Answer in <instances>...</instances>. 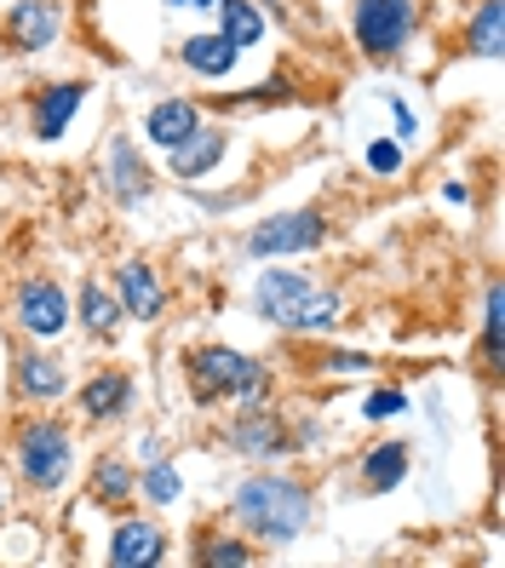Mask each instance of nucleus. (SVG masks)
Here are the masks:
<instances>
[{
  "label": "nucleus",
  "mask_w": 505,
  "mask_h": 568,
  "mask_svg": "<svg viewBox=\"0 0 505 568\" xmlns=\"http://www.w3.org/2000/svg\"><path fill=\"white\" fill-rule=\"evenodd\" d=\"M367 166H374V173H396V166H402V144L396 139H374V144H367Z\"/></svg>",
  "instance_id": "cd10ccee"
},
{
  "label": "nucleus",
  "mask_w": 505,
  "mask_h": 568,
  "mask_svg": "<svg viewBox=\"0 0 505 568\" xmlns=\"http://www.w3.org/2000/svg\"><path fill=\"white\" fill-rule=\"evenodd\" d=\"M224 443L235 448V454H248V459H282L287 448H293V437H287V425H282V414H271V408H248V414H235L230 425H224Z\"/></svg>",
  "instance_id": "1a4fd4ad"
},
{
  "label": "nucleus",
  "mask_w": 505,
  "mask_h": 568,
  "mask_svg": "<svg viewBox=\"0 0 505 568\" xmlns=\"http://www.w3.org/2000/svg\"><path fill=\"white\" fill-rule=\"evenodd\" d=\"M150 166H144V155H139V144L132 139H110V195L121 207H144L150 202Z\"/></svg>",
  "instance_id": "f8f14e48"
},
{
  "label": "nucleus",
  "mask_w": 505,
  "mask_h": 568,
  "mask_svg": "<svg viewBox=\"0 0 505 568\" xmlns=\"http://www.w3.org/2000/svg\"><path fill=\"white\" fill-rule=\"evenodd\" d=\"M81 322H87V333H110L121 327V298L110 293V287H98V282H87L81 287Z\"/></svg>",
  "instance_id": "4be33fe9"
},
{
  "label": "nucleus",
  "mask_w": 505,
  "mask_h": 568,
  "mask_svg": "<svg viewBox=\"0 0 505 568\" xmlns=\"http://www.w3.org/2000/svg\"><path fill=\"white\" fill-rule=\"evenodd\" d=\"M139 488H144V499L150 506H173V499L184 494V483H179V465L173 459H144V477H139Z\"/></svg>",
  "instance_id": "5701e85b"
},
{
  "label": "nucleus",
  "mask_w": 505,
  "mask_h": 568,
  "mask_svg": "<svg viewBox=\"0 0 505 568\" xmlns=\"http://www.w3.org/2000/svg\"><path fill=\"white\" fill-rule=\"evenodd\" d=\"M391 121H396V139H420V121H414V110L402 104V98H391Z\"/></svg>",
  "instance_id": "c85d7f7f"
},
{
  "label": "nucleus",
  "mask_w": 505,
  "mask_h": 568,
  "mask_svg": "<svg viewBox=\"0 0 505 568\" xmlns=\"http://www.w3.org/2000/svg\"><path fill=\"white\" fill-rule=\"evenodd\" d=\"M12 454H18V477L36 488V494H52V488H63V477H70L75 443H70V430H63L58 419H29L18 430Z\"/></svg>",
  "instance_id": "20e7f679"
},
{
  "label": "nucleus",
  "mask_w": 505,
  "mask_h": 568,
  "mask_svg": "<svg viewBox=\"0 0 505 568\" xmlns=\"http://www.w3.org/2000/svg\"><path fill=\"white\" fill-rule=\"evenodd\" d=\"M12 316L23 333H36V339H58L63 327H70V298H63V287L52 276H29L12 298Z\"/></svg>",
  "instance_id": "6e6552de"
},
{
  "label": "nucleus",
  "mask_w": 505,
  "mask_h": 568,
  "mask_svg": "<svg viewBox=\"0 0 505 568\" xmlns=\"http://www.w3.org/2000/svg\"><path fill=\"white\" fill-rule=\"evenodd\" d=\"M224 150H230V139H224L219 126H208V121H201V126L190 132L184 144H173V150H166V155H173V179H184V184L208 179L213 166L224 161Z\"/></svg>",
  "instance_id": "4468645a"
},
{
  "label": "nucleus",
  "mask_w": 505,
  "mask_h": 568,
  "mask_svg": "<svg viewBox=\"0 0 505 568\" xmlns=\"http://www.w3.org/2000/svg\"><path fill=\"white\" fill-rule=\"evenodd\" d=\"M402 408H408V396H402L396 385H385V390H367V403H362V414H367V419H396Z\"/></svg>",
  "instance_id": "bb28decb"
},
{
  "label": "nucleus",
  "mask_w": 505,
  "mask_h": 568,
  "mask_svg": "<svg viewBox=\"0 0 505 568\" xmlns=\"http://www.w3.org/2000/svg\"><path fill=\"white\" fill-rule=\"evenodd\" d=\"M166 557V534L144 517H127L115 534H110V562L115 568H155Z\"/></svg>",
  "instance_id": "ddd939ff"
},
{
  "label": "nucleus",
  "mask_w": 505,
  "mask_h": 568,
  "mask_svg": "<svg viewBox=\"0 0 505 568\" xmlns=\"http://www.w3.org/2000/svg\"><path fill=\"white\" fill-rule=\"evenodd\" d=\"M414 29H420V0H356V12H351V36L362 58H374V63L396 58L414 41Z\"/></svg>",
  "instance_id": "39448f33"
},
{
  "label": "nucleus",
  "mask_w": 505,
  "mask_h": 568,
  "mask_svg": "<svg viewBox=\"0 0 505 568\" xmlns=\"http://www.w3.org/2000/svg\"><path fill=\"white\" fill-rule=\"evenodd\" d=\"M402 477H408V448L402 443H380L362 459V488H374V494H391Z\"/></svg>",
  "instance_id": "412c9836"
},
{
  "label": "nucleus",
  "mask_w": 505,
  "mask_h": 568,
  "mask_svg": "<svg viewBox=\"0 0 505 568\" xmlns=\"http://www.w3.org/2000/svg\"><path fill=\"white\" fill-rule=\"evenodd\" d=\"M195 562H208V568H248L253 562V546H242L235 534H208L195 551Z\"/></svg>",
  "instance_id": "393cba45"
},
{
  "label": "nucleus",
  "mask_w": 505,
  "mask_h": 568,
  "mask_svg": "<svg viewBox=\"0 0 505 568\" xmlns=\"http://www.w3.org/2000/svg\"><path fill=\"white\" fill-rule=\"evenodd\" d=\"M0 506H7V488H0Z\"/></svg>",
  "instance_id": "2f4dec72"
},
{
  "label": "nucleus",
  "mask_w": 505,
  "mask_h": 568,
  "mask_svg": "<svg viewBox=\"0 0 505 568\" xmlns=\"http://www.w3.org/2000/svg\"><path fill=\"white\" fill-rule=\"evenodd\" d=\"M18 390L29 396V403H58V396L70 390V374H63L58 356L29 351V356H18Z\"/></svg>",
  "instance_id": "a211bd4d"
},
{
  "label": "nucleus",
  "mask_w": 505,
  "mask_h": 568,
  "mask_svg": "<svg viewBox=\"0 0 505 568\" xmlns=\"http://www.w3.org/2000/svg\"><path fill=\"white\" fill-rule=\"evenodd\" d=\"M465 47L477 58H499V0H483L477 7V18L465 29Z\"/></svg>",
  "instance_id": "b1692460"
},
{
  "label": "nucleus",
  "mask_w": 505,
  "mask_h": 568,
  "mask_svg": "<svg viewBox=\"0 0 505 568\" xmlns=\"http://www.w3.org/2000/svg\"><path fill=\"white\" fill-rule=\"evenodd\" d=\"M235 58H242V47H230L224 36H190L179 47V63L190 75H201V81H224L235 70Z\"/></svg>",
  "instance_id": "f3484780"
},
{
  "label": "nucleus",
  "mask_w": 505,
  "mask_h": 568,
  "mask_svg": "<svg viewBox=\"0 0 505 568\" xmlns=\"http://www.w3.org/2000/svg\"><path fill=\"white\" fill-rule=\"evenodd\" d=\"M195 126H201V104H195V98H161V104L144 115V139L161 144V150H173V144L190 139Z\"/></svg>",
  "instance_id": "2eb2a0df"
},
{
  "label": "nucleus",
  "mask_w": 505,
  "mask_h": 568,
  "mask_svg": "<svg viewBox=\"0 0 505 568\" xmlns=\"http://www.w3.org/2000/svg\"><path fill=\"white\" fill-rule=\"evenodd\" d=\"M0 41L18 58H36V52L58 47L63 41V7L58 0H18V7L0 18Z\"/></svg>",
  "instance_id": "0eeeda50"
},
{
  "label": "nucleus",
  "mask_w": 505,
  "mask_h": 568,
  "mask_svg": "<svg viewBox=\"0 0 505 568\" xmlns=\"http://www.w3.org/2000/svg\"><path fill=\"white\" fill-rule=\"evenodd\" d=\"M115 298H121V316H132V322H155L166 311V287L144 258H127L115 271Z\"/></svg>",
  "instance_id": "9d476101"
},
{
  "label": "nucleus",
  "mask_w": 505,
  "mask_h": 568,
  "mask_svg": "<svg viewBox=\"0 0 505 568\" xmlns=\"http://www.w3.org/2000/svg\"><path fill=\"white\" fill-rule=\"evenodd\" d=\"M499 333H505V293H499V282H488V305H483V362H488V374H499Z\"/></svg>",
  "instance_id": "a878e982"
},
{
  "label": "nucleus",
  "mask_w": 505,
  "mask_h": 568,
  "mask_svg": "<svg viewBox=\"0 0 505 568\" xmlns=\"http://www.w3.org/2000/svg\"><path fill=\"white\" fill-rule=\"evenodd\" d=\"M327 242V219L316 207H293V213H271L264 224L248 230V258H293Z\"/></svg>",
  "instance_id": "423d86ee"
},
{
  "label": "nucleus",
  "mask_w": 505,
  "mask_h": 568,
  "mask_svg": "<svg viewBox=\"0 0 505 568\" xmlns=\"http://www.w3.org/2000/svg\"><path fill=\"white\" fill-rule=\"evenodd\" d=\"M253 316L287 333H333L345 316V298L322 293L305 271H264L253 287Z\"/></svg>",
  "instance_id": "f03ea898"
},
{
  "label": "nucleus",
  "mask_w": 505,
  "mask_h": 568,
  "mask_svg": "<svg viewBox=\"0 0 505 568\" xmlns=\"http://www.w3.org/2000/svg\"><path fill=\"white\" fill-rule=\"evenodd\" d=\"M327 362H333V374H362L367 367V356H356V351H333Z\"/></svg>",
  "instance_id": "c756f323"
},
{
  "label": "nucleus",
  "mask_w": 505,
  "mask_h": 568,
  "mask_svg": "<svg viewBox=\"0 0 505 568\" xmlns=\"http://www.w3.org/2000/svg\"><path fill=\"white\" fill-rule=\"evenodd\" d=\"M195 7H219V0H195Z\"/></svg>",
  "instance_id": "7c9ffc66"
},
{
  "label": "nucleus",
  "mask_w": 505,
  "mask_h": 568,
  "mask_svg": "<svg viewBox=\"0 0 505 568\" xmlns=\"http://www.w3.org/2000/svg\"><path fill=\"white\" fill-rule=\"evenodd\" d=\"M219 23H224L219 36H224L230 47H242V52L264 41V12L253 7V0H219Z\"/></svg>",
  "instance_id": "aec40b11"
},
{
  "label": "nucleus",
  "mask_w": 505,
  "mask_h": 568,
  "mask_svg": "<svg viewBox=\"0 0 505 568\" xmlns=\"http://www.w3.org/2000/svg\"><path fill=\"white\" fill-rule=\"evenodd\" d=\"M81 98H87V87H81V81H58V87H47V92L36 98L29 132H36L41 144H58L63 132H70V121H75V110H81Z\"/></svg>",
  "instance_id": "9b49d317"
},
{
  "label": "nucleus",
  "mask_w": 505,
  "mask_h": 568,
  "mask_svg": "<svg viewBox=\"0 0 505 568\" xmlns=\"http://www.w3.org/2000/svg\"><path fill=\"white\" fill-rule=\"evenodd\" d=\"M230 517L264 546H293L311 523V488L299 477H282V471H259L248 483H235Z\"/></svg>",
  "instance_id": "f257e3e1"
},
{
  "label": "nucleus",
  "mask_w": 505,
  "mask_h": 568,
  "mask_svg": "<svg viewBox=\"0 0 505 568\" xmlns=\"http://www.w3.org/2000/svg\"><path fill=\"white\" fill-rule=\"evenodd\" d=\"M92 499H98V506H110V511H121L127 499H139V471H132L127 459L104 454L92 465Z\"/></svg>",
  "instance_id": "6ab92c4d"
},
{
  "label": "nucleus",
  "mask_w": 505,
  "mask_h": 568,
  "mask_svg": "<svg viewBox=\"0 0 505 568\" xmlns=\"http://www.w3.org/2000/svg\"><path fill=\"white\" fill-rule=\"evenodd\" d=\"M132 408V379L121 374V367H104L98 379L81 385V414L98 425V419H121Z\"/></svg>",
  "instance_id": "dca6fc26"
},
{
  "label": "nucleus",
  "mask_w": 505,
  "mask_h": 568,
  "mask_svg": "<svg viewBox=\"0 0 505 568\" xmlns=\"http://www.w3.org/2000/svg\"><path fill=\"white\" fill-rule=\"evenodd\" d=\"M184 379H190V396L201 408H213V403H235V408H253L271 396V374L242 356V351H230V345H201L184 356Z\"/></svg>",
  "instance_id": "7ed1b4c3"
}]
</instances>
